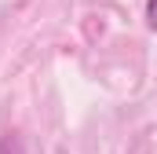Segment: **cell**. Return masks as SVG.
I'll list each match as a JSON object with an SVG mask.
<instances>
[{
    "instance_id": "6da1fadb",
    "label": "cell",
    "mask_w": 157,
    "mask_h": 154,
    "mask_svg": "<svg viewBox=\"0 0 157 154\" xmlns=\"http://www.w3.org/2000/svg\"><path fill=\"white\" fill-rule=\"evenodd\" d=\"M0 154H22L18 140H15V136H4V140H0Z\"/></svg>"
},
{
    "instance_id": "7a4b0ae2",
    "label": "cell",
    "mask_w": 157,
    "mask_h": 154,
    "mask_svg": "<svg viewBox=\"0 0 157 154\" xmlns=\"http://www.w3.org/2000/svg\"><path fill=\"white\" fill-rule=\"evenodd\" d=\"M146 26L157 33V0H146Z\"/></svg>"
}]
</instances>
